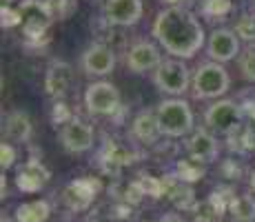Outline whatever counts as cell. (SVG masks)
I'll list each match as a JSON object with an SVG mask.
<instances>
[{"label": "cell", "instance_id": "cb8c5ba5", "mask_svg": "<svg viewBox=\"0 0 255 222\" xmlns=\"http://www.w3.org/2000/svg\"><path fill=\"white\" fill-rule=\"evenodd\" d=\"M240 71L249 82H255V44H251L244 53H240Z\"/></svg>", "mask_w": 255, "mask_h": 222}, {"label": "cell", "instance_id": "6da1fadb", "mask_svg": "<svg viewBox=\"0 0 255 222\" xmlns=\"http://www.w3.org/2000/svg\"><path fill=\"white\" fill-rule=\"evenodd\" d=\"M153 36L166 53L180 60H191L207 42L202 22L186 7H166L155 16Z\"/></svg>", "mask_w": 255, "mask_h": 222}, {"label": "cell", "instance_id": "2e32d148", "mask_svg": "<svg viewBox=\"0 0 255 222\" xmlns=\"http://www.w3.org/2000/svg\"><path fill=\"white\" fill-rule=\"evenodd\" d=\"M96 191H98V182L96 180L80 178V180H73L71 185H67L62 198H65L67 207H69L71 211H82V209H87V207L93 202V198H96Z\"/></svg>", "mask_w": 255, "mask_h": 222}, {"label": "cell", "instance_id": "1f68e13d", "mask_svg": "<svg viewBox=\"0 0 255 222\" xmlns=\"http://www.w3.org/2000/svg\"><path fill=\"white\" fill-rule=\"evenodd\" d=\"M249 185H251V191L255 194V169H253V174H251V180H249Z\"/></svg>", "mask_w": 255, "mask_h": 222}, {"label": "cell", "instance_id": "44dd1931", "mask_svg": "<svg viewBox=\"0 0 255 222\" xmlns=\"http://www.w3.org/2000/svg\"><path fill=\"white\" fill-rule=\"evenodd\" d=\"M229 214L235 222H255V198L253 196H235L229 202Z\"/></svg>", "mask_w": 255, "mask_h": 222}, {"label": "cell", "instance_id": "f546056e", "mask_svg": "<svg viewBox=\"0 0 255 222\" xmlns=\"http://www.w3.org/2000/svg\"><path fill=\"white\" fill-rule=\"evenodd\" d=\"M158 222H186V220L178 214H169V216H164V218H160Z\"/></svg>", "mask_w": 255, "mask_h": 222}, {"label": "cell", "instance_id": "484cf974", "mask_svg": "<svg viewBox=\"0 0 255 222\" xmlns=\"http://www.w3.org/2000/svg\"><path fill=\"white\" fill-rule=\"evenodd\" d=\"M49 11H51L53 18H58V20H65V18H69V13L76 9V0H45Z\"/></svg>", "mask_w": 255, "mask_h": 222}, {"label": "cell", "instance_id": "83f0119b", "mask_svg": "<svg viewBox=\"0 0 255 222\" xmlns=\"http://www.w3.org/2000/svg\"><path fill=\"white\" fill-rule=\"evenodd\" d=\"M51 118H53V122H56V125H65V122H69L71 120V111L67 109V105H62V102H56V105H53V113H51Z\"/></svg>", "mask_w": 255, "mask_h": 222}, {"label": "cell", "instance_id": "9a60e30c", "mask_svg": "<svg viewBox=\"0 0 255 222\" xmlns=\"http://www.w3.org/2000/svg\"><path fill=\"white\" fill-rule=\"evenodd\" d=\"M49 178H51V174H49L47 167L42 165L40 160L31 158V160H27L20 169H18L16 185H18V189L20 191H24V194H36V191L45 189Z\"/></svg>", "mask_w": 255, "mask_h": 222}, {"label": "cell", "instance_id": "8992f818", "mask_svg": "<svg viewBox=\"0 0 255 222\" xmlns=\"http://www.w3.org/2000/svg\"><path fill=\"white\" fill-rule=\"evenodd\" d=\"M18 13H20V27L24 36L31 40L45 36L53 22V16L45 0H22L18 4Z\"/></svg>", "mask_w": 255, "mask_h": 222}, {"label": "cell", "instance_id": "7402d4cb", "mask_svg": "<svg viewBox=\"0 0 255 222\" xmlns=\"http://www.w3.org/2000/svg\"><path fill=\"white\" fill-rule=\"evenodd\" d=\"M178 176L184 182H195L204 176V167H202V162L193 160V158H186V160L178 162Z\"/></svg>", "mask_w": 255, "mask_h": 222}, {"label": "cell", "instance_id": "4316f807", "mask_svg": "<svg viewBox=\"0 0 255 222\" xmlns=\"http://www.w3.org/2000/svg\"><path fill=\"white\" fill-rule=\"evenodd\" d=\"M16 149H13V145H9V142H2V147H0V165H2V169H9V167H13V162H16Z\"/></svg>", "mask_w": 255, "mask_h": 222}, {"label": "cell", "instance_id": "ffe728a7", "mask_svg": "<svg viewBox=\"0 0 255 222\" xmlns=\"http://www.w3.org/2000/svg\"><path fill=\"white\" fill-rule=\"evenodd\" d=\"M224 209H229V207L224 205L218 194H213L211 198L202 200L195 207V222H220Z\"/></svg>", "mask_w": 255, "mask_h": 222}, {"label": "cell", "instance_id": "ba28073f", "mask_svg": "<svg viewBox=\"0 0 255 222\" xmlns=\"http://www.w3.org/2000/svg\"><path fill=\"white\" fill-rule=\"evenodd\" d=\"M93 140H96L93 127L82 120V118L73 116L69 122H65L60 127V142L65 147V151H69V154H85V151H89L93 147Z\"/></svg>", "mask_w": 255, "mask_h": 222}, {"label": "cell", "instance_id": "7a4b0ae2", "mask_svg": "<svg viewBox=\"0 0 255 222\" xmlns=\"http://www.w3.org/2000/svg\"><path fill=\"white\" fill-rule=\"evenodd\" d=\"M229 87H231V78H229V71L224 69L222 62H202L193 71L191 89H193V96L198 100H215V98L224 96Z\"/></svg>", "mask_w": 255, "mask_h": 222}, {"label": "cell", "instance_id": "3957f363", "mask_svg": "<svg viewBox=\"0 0 255 222\" xmlns=\"http://www.w3.org/2000/svg\"><path fill=\"white\" fill-rule=\"evenodd\" d=\"M155 116H158L162 136L184 138L193 131V111H191L189 102L182 98H169V100L160 102Z\"/></svg>", "mask_w": 255, "mask_h": 222}, {"label": "cell", "instance_id": "e0dca14e", "mask_svg": "<svg viewBox=\"0 0 255 222\" xmlns=\"http://www.w3.org/2000/svg\"><path fill=\"white\" fill-rule=\"evenodd\" d=\"M2 129H4L7 140H11V142H27L29 138H31L33 125H31V118H29L27 111L16 109V111H9L7 113Z\"/></svg>", "mask_w": 255, "mask_h": 222}, {"label": "cell", "instance_id": "5bb4252c", "mask_svg": "<svg viewBox=\"0 0 255 222\" xmlns=\"http://www.w3.org/2000/svg\"><path fill=\"white\" fill-rule=\"evenodd\" d=\"M73 87V67L65 60H53L45 73V93L49 98H65Z\"/></svg>", "mask_w": 255, "mask_h": 222}, {"label": "cell", "instance_id": "8fae6325", "mask_svg": "<svg viewBox=\"0 0 255 222\" xmlns=\"http://www.w3.org/2000/svg\"><path fill=\"white\" fill-rule=\"evenodd\" d=\"M144 13L142 0H107L105 20L111 27H133Z\"/></svg>", "mask_w": 255, "mask_h": 222}, {"label": "cell", "instance_id": "52a82bcc", "mask_svg": "<svg viewBox=\"0 0 255 222\" xmlns=\"http://www.w3.org/2000/svg\"><path fill=\"white\" fill-rule=\"evenodd\" d=\"M85 105L93 116H114L120 109V91L111 82H93L85 91Z\"/></svg>", "mask_w": 255, "mask_h": 222}, {"label": "cell", "instance_id": "30bf717a", "mask_svg": "<svg viewBox=\"0 0 255 222\" xmlns=\"http://www.w3.org/2000/svg\"><path fill=\"white\" fill-rule=\"evenodd\" d=\"M82 71L87 73V76H109L111 71H114L116 67V51L114 47H109V44L105 42H93L89 47L85 49V53H82Z\"/></svg>", "mask_w": 255, "mask_h": 222}, {"label": "cell", "instance_id": "d4e9b609", "mask_svg": "<svg viewBox=\"0 0 255 222\" xmlns=\"http://www.w3.org/2000/svg\"><path fill=\"white\" fill-rule=\"evenodd\" d=\"M231 11V0H202V13L211 18H222Z\"/></svg>", "mask_w": 255, "mask_h": 222}, {"label": "cell", "instance_id": "4dcf8cb0", "mask_svg": "<svg viewBox=\"0 0 255 222\" xmlns=\"http://www.w3.org/2000/svg\"><path fill=\"white\" fill-rule=\"evenodd\" d=\"M162 2H166L169 7H184L189 0H162Z\"/></svg>", "mask_w": 255, "mask_h": 222}, {"label": "cell", "instance_id": "9c48e42d", "mask_svg": "<svg viewBox=\"0 0 255 222\" xmlns=\"http://www.w3.org/2000/svg\"><path fill=\"white\" fill-rule=\"evenodd\" d=\"M240 38L235 33V29H213L207 40V53L213 62H231L235 58H240Z\"/></svg>", "mask_w": 255, "mask_h": 222}, {"label": "cell", "instance_id": "f1b7e54d", "mask_svg": "<svg viewBox=\"0 0 255 222\" xmlns=\"http://www.w3.org/2000/svg\"><path fill=\"white\" fill-rule=\"evenodd\" d=\"M20 24V13L18 9H11L9 4H2V27H16Z\"/></svg>", "mask_w": 255, "mask_h": 222}, {"label": "cell", "instance_id": "4fadbf2b", "mask_svg": "<svg viewBox=\"0 0 255 222\" xmlns=\"http://www.w3.org/2000/svg\"><path fill=\"white\" fill-rule=\"evenodd\" d=\"M186 154L193 160L202 162V165L215 162L220 156L218 138L209 129H193L189 133V138H186Z\"/></svg>", "mask_w": 255, "mask_h": 222}, {"label": "cell", "instance_id": "603a6c76", "mask_svg": "<svg viewBox=\"0 0 255 222\" xmlns=\"http://www.w3.org/2000/svg\"><path fill=\"white\" fill-rule=\"evenodd\" d=\"M235 33L242 42L255 44V13H247L235 22Z\"/></svg>", "mask_w": 255, "mask_h": 222}, {"label": "cell", "instance_id": "7c38bea8", "mask_svg": "<svg viewBox=\"0 0 255 222\" xmlns=\"http://www.w3.org/2000/svg\"><path fill=\"white\" fill-rule=\"evenodd\" d=\"M162 65V53H160L158 44L140 40L131 44L127 51V67L133 73H144V71H155Z\"/></svg>", "mask_w": 255, "mask_h": 222}, {"label": "cell", "instance_id": "d6986e66", "mask_svg": "<svg viewBox=\"0 0 255 222\" xmlns=\"http://www.w3.org/2000/svg\"><path fill=\"white\" fill-rule=\"evenodd\" d=\"M51 216V207L47 200L24 202L16 209V222H47Z\"/></svg>", "mask_w": 255, "mask_h": 222}, {"label": "cell", "instance_id": "277c9868", "mask_svg": "<svg viewBox=\"0 0 255 222\" xmlns=\"http://www.w3.org/2000/svg\"><path fill=\"white\" fill-rule=\"evenodd\" d=\"M191 82H193V76L180 58L162 60V65L153 71V85L158 87V91L169 93V96H182L191 87Z\"/></svg>", "mask_w": 255, "mask_h": 222}, {"label": "cell", "instance_id": "ac0fdd59", "mask_svg": "<svg viewBox=\"0 0 255 222\" xmlns=\"http://www.w3.org/2000/svg\"><path fill=\"white\" fill-rule=\"evenodd\" d=\"M131 133H133L135 140H140L142 145H153L162 131H160V125H158V116L153 111H142L138 113V118L133 120L131 125Z\"/></svg>", "mask_w": 255, "mask_h": 222}, {"label": "cell", "instance_id": "5b68a950", "mask_svg": "<svg viewBox=\"0 0 255 222\" xmlns=\"http://www.w3.org/2000/svg\"><path fill=\"white\" fill-rule=\"evenodd\" d=\"M204 122L213 133L231 136L244 122V109L235 100H215L204 113Z\"/></svg>", "mask_w": 255, "mask_h": 222}]
</instances>
